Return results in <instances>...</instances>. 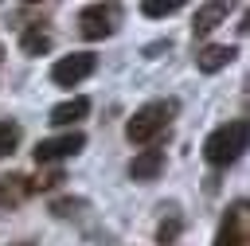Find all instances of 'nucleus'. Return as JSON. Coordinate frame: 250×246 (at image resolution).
Here are the masks:
<instances>
[{
    "mask_svg": "<svg viewBox=\"0 0 250 246\" xmlns=\"http://www.w3.org/2000/svg\"><path fill=\"white\" fill-rule=\"evenodd\" d=\"M215 246H246V203H234L227 211V219L219 223Z\"/></svg>",
    "mask_w": 250,
    "mask_h": 246,
    "instance_id": "6",
    "label": "nucleus"
},
{
    "mask_svg": "<svg viewBox=\"0 0 250 246\" xmlns=\"http://www.w3.org/2000/svg\"><path fill=\"white\" fill-rule=\"evenodd\" d=\"M242 148H246V121L234 117V121L219 125V129L203 141V160H207L211 168H227V164H234V160L242 156Z\"/></svg>",
    "mask_w": 250,
    "mask_h": 246,
    "instance_id": "1",
    "label": "nucleus"
},
{
    "mask_svg": "<svg viewBox=\"0 0 250 246\" xmlns=\"http://www.w3.org/2000/svg\"><path fill=\"white\" fill-rule=\"evenodd\" d=\"M160 172H164V148H145V152H137L133 164H129V176H133L137 184L156 180Z\"/></svg>",
    "mask_w": 250,
    "mask_h": 246,
    "instance_id": "7",
    "label": "nucleus"
},
{
    "mask_svg": "<svg viewBox=\"0 0 250 246\" xmlns=\"http://www.w3.org/2000/svg\"><path fill=\"white\" fill-rule=\"evenodd\" d=\"M227 12H230V4H203V8H195V20H191V31L203 39V35H211L223 20H227Z\"/></svg>",
    "mask_w": 250,
    "mask_h": 246,
    "instance_id": "8",
    "label": "nucleus"
},
{
    "mask_svg": "<svg viewBox=\"0 0 250 246\" xmlns=\"http://www.w3.org/2000/svg\"><path fill=\"white\" fill-rule=\"evenodd\" d=\"M172 113H176V102H148V105H141V109L125 121V137H129L133 144H152V141L168 129Z\"/></svg>",
    "mask_w": 250,
    "mask_h": 246,
    "instance_id": "2",
    "label": "nucleus"
},
{
    "mask_svg": "<svg viewBox=\"0 0 250 246\" xmlns=\"http://www.w3.org/2000/svg\"><path fill=\"white\" fill-rule=\"evenodd\" d=\"M238 51L234 47H223V43H211V47H203L199 55H195V66L203 70V74H215V70H223V66H230V59H234Z\"/></svg>",
    "mask_w": 250,
    "mask_h": 246,
    "instance_id": "9",
    "label": "nucleus"
},
{
    "mask_svg": "<svg viewBox=\"0 0 250 246\" xmlns=\"http://www.w3.org/2000/svg\"><path fill=\"white\" fill-rule=\"evenodd\" d=\"M156 238H160L164 246H168V242H176V238H180V215H172L168 223H160V226H156Z\"/></svg>",
    "mask_w": 250,
    "mask_h": 246,
    "instance_id": "15",
    "label": "nucleus"
},
{
    "mask_svg": "<svg viewBox=\"0 0 250 246\" xmlns=\"http://www.w3.org/2000/svg\"><path fill=\"white\" fill-rule=\"evenodd\" d=\"M20 51H23V55H47V51H51V35L39 31V27H27V31L20 35Z\"/></svg>",
    "mask_w": 250,
    "mask_h": 246,
    "instance_id": "12",
    "label": "nucleus"
},
{
    "mask_svg": "<svg viewBox=\"0 0 250 246\" xmlns=\"http://www.w3.org/2000/svg\"><path fill=\"white\" fill-rule=\"evenodd\" d=\"M176 8H180L176 0H145V4H141V12H145V16H152V20H160V16H172Z\"/></svg>",
    "mask_w": 250,
    "mask_h": 246,
    "instance_id": "14",
    "label": "nucleus"
},
{
    "mask_svg": "<svg viewBox=\"0 0 250 246\" xmlns=\"http://www.w3.org/2000/svg\"><path fill=\"white\" fill-rule=\"evenodd\" d=\"M20 144V125L16 121H0V156H12Z\"/></svg>",
    "mask_w": 250,
    "mask_h": 246,
    "instance_id": "13",
    "label": "nucleus"
},
{
    "mask_svg": "<svg viewBox=\"0 0 250 246\" xmlns=\"http://www.w3.org/2000/svg\"><path fill=\"white\" fill-rule=\"evenodd\" d=\"M86 148V137L82 133H62V137H47L35 144V164H59L66 156H78Z\"/></svg>",
    "mask_w": 250,
    "mask_h": 246,
    "instance_id": "4",
    "label": "nucleus"
},
{
    "mask_svg": "<svg viewBox=\"0 0 250 246\" xmlns=\"http://www.w3.org/2000/svg\"><path fill=\"white\" fill-rule=\"evenodd\" d=\"M94 66H98V55H90V51H74V55L59 59V62L51 66V82L70 90V86H78L82 78H90V74H94Z\"/></svg>",
    "mask_w": 250,
    "mask_h": 246,
    "instance_id": "3",
    "label": "nucleus"
},
{
    "mask_svg": "<svg viewBox=\"0 0 250 246\" xmlns=\"http://www.w3.org/2000/svg\"><path fill=\"white\" fill-rule=\"evenodd\" d=\"M86 113H90V98H70V102H59L47 121L59 125V129H66V125H74V121H82Z\"/></svg>",
    "mask_w": 250,
    "mask_h": 246,
    "instance_id": "10",
    "label": "nucleus"
},
{
    "mask_svg": "<svg viewBox=\"0 0 250 246\" xmlns=\"http://www.w3.org/2000/svg\"><path fill=\"white\" fill-rule=\"evenodd\" d=\"M35 191V184L27 176H0V207H12V203H23L27 195Z\"/></svg>",
    "mask_w": 250,
    "mask_h": 246,
    "instance_id": "11",
    "label": "nucleus"
},
{
    "mask_svg": "<svg viewBox=\"0 0 250 246\" xmlns=\"http://www.w3.org/2000/svg\"><path fill=\"white\" fill-rule=\"evenodd\" d=\"M113 23H117V8H113V4H90V8H82V16H78V31H82L86 39H105V35H113Z\"/></svg>",
    "mask_w": 250,
    "mask_h": 246,
    "instance_id": "5",
    "label": "nucleus"
},
{
    "mask_svg": "<svg viewBox=\"0 0 250 246\" xmlns=\"http://www.w3.org/2000/svg\"><path fill=\"white\" fill-rule=\"evenodd\" d=\"M16 246H35V242H16Z\"/></svg>",
    "mask_w": 250,
    "mask_h": 246,
    "instance_id": "16",
    "label": "nucleus"
}]
</instances>
